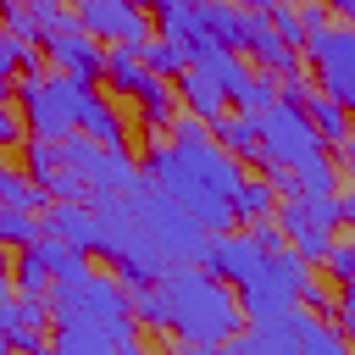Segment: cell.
<instances>
[{
  "label": "cell",
  "instance_id": "1",
  "mask_svg": "<svg viewBox=\"0 0 355 355\" xmlns=\"http://www.w3.org/2000/svg\"><path fill=\"white\" fill-rule=\"evenodd\" d=\"M200 233H227L239 216H233V194L244 183V161H233L211 133L205 139H189V144H150L144 166H139Z\"/></svg>",
  "mask_w": 355,
  "mask_h": 355
},
{
  "label": "cell",
  "instance_id": "2",
  "mask_svg": "<svg viewBox=\"0 0 355 355\" xmlns=\"http://www.w3.org/2000/svg\"><path fill=\"white\" fill-rule=\"evenodd\" d=\"M155 294H161V311H166V333H178V344L222 349L244 327L233 288L222 277L200 272V266H166L155 277Z\"/></svg>",
  "mask_w": 355,
  "mask_h": 355
},
{
  "label": "cell",
  "instance_id": "3",
  "mask_svg": "<svg viewBox=\"0 0 355 355\" xmlns=\"http://www.w3.org/2000/svg\"><path fill=\"white\" fill-rule=\"evenodd\" d=\"M311 266L283 244L272 255H261L239 283H233V300H239V316L255 327V322H283L288 311H300V288H305Z\"/></svg>",
  "mask_w": 355,
  "mask_h": 355
},
{
  "label": "cell",
  "instance_id": "4",
  "mask_svg": "<svg viewBox=\"0 0 355 355\" xmlns=\"http://www.w3.org/2000/svg\"><path fill=\"white\" fill-rule=\"evenodd\" d=\"M355 211V200L349 194H277V211H272V222L283 227V239H288V250L305 261V266H316L322 261V250L333 244V227L344 222Z\"/></svg>",
  "mask_w": 355,
  "mask_h": 355
},
{
  "label": "cell",
  "instance_id": "5",
  "mask_svg": "<svg viewBox=\"0 0 355 355\" xmlns=\"http://www.w3.org/2000/svg\"><path fill=\"white\" fill-rule=\"evenodd\" d=\"M327 144L316 139V128L305 122L300 105L288 100H272L266 111H255V166L266 172H294L305 161H316Z\"/></svg>",
  "mask_w": 355,
  "mask_h": 355
},
{
  "label": "cell",
  "instance_id": "6",
  "mask_svg": "<svg viewBox=\"0 0 355 355\" xmlns=\"http://www.w3.org/2000/svg\"><path fill=\"white\" fill-rule=\"evenodd\" d=\"M50 150H55V161H61V166H72V172L83 178L89 200H100V194H128V189H139V183H144V172H139V161H133L128 150H105V144L83 139V133L55 139Z\"/></svg>",
  "mask_w": 355,
  "mask_h": 355
},
{
  "label": "cell",
  "instance_id": "7",
  "mask_svg": "<svg viewBox=\"0 0 355 355\" xmlns=\"http://www.w3.org/2000/svg\"><path fill=\"white\" fill-rule=\"evenodd\" d=\"M78 78H61V72H22V89H17V111H22V128L39 133L44 144L67 139L72 133V100H78Z\"/></svg>",
  "mask_w": 355,
  "mask_h": 355
},
{
  "label": "cell",
  "instance_id": "8",
  "mask_svg": "<svg viewBox=\"0 0 355 355\" xmlns=\"http://www.w3.org/2000/svg\"><path fill=\"white\" fill-rule=\"evenodd\" d=\"M105 78H111V89H122V94L139 105L144 133H166V122H172V111H178V94L166 89V78H155V72L139 61V50L111 44V50H105Z\"/></svg>",
  "mask_w": 355,
  "mask_h": 355
},
{
  "label": "cell",
  "instance_id": "9",
  "mask_svg": "<svg viewBox=\"0 0 355 355\" xmlns=\"http://www.w3.org/2000/svg\"><path fill=\"white\" fill-rule=\"evenodd\" d=\"M300 55H311V72H316L322 94H333L338 105H355V28L322 22L300 39Z\"/></svg>",
  "mask_w": 355,
  "mask_h": 355
},
{
  "label": "cell",
  "instance_id": "10",
  "mask_svg": "<svg viewBox=\"0 0 355 355\" xmlns=\"http://www.w3.org/2000/svg\"><path fill=\"white\" fill-rule=\"evenodd\" d=\"M72 28H83L89 39H105V44H128V50H139L155 33L150 11L133 6V0H78L72 6Z\"/></svg>",
  "mask_w": 355,
  "mask_h": 355
},
{
  "label": "cell",
  "instance_id": "11",
  "mask_svg": "<svg viewBox=\"0 0 355 355\" xmlns=\"http://www.w3.org/2000/svg\"><path fill=\"white\" fill-rule=\"evenodd\" d=\"M44 55H50V67H55L61 78H78V83L105 78V50H100L83 28H55V33H44Z\"/></svg>",
  "mask_w": 355,
  "mask_h": 355
},
{
  "label": "cell",
  "instance_id": "12",
  "mask_svg": "<svg viewBox=\"0 0 355 355\" xmlns=\"http://www.w3.org/2000/svg\"><path fill=\"white\" fill-rule=\"evenodd\" d=\"M261 261V244L250 239V233H205V244H200V255H194V266L200 272H211V277H222V283H239L250 266Z\"/></svg>",
  "mask_w": 355,
  "mask_h": 355
},
{
  "label": "cell",
  "instance_id": "13",
  "mask_svg": "<svg viewBox=\"0 0 355 355\" xmlns=\"http://www.w3.org/2000/svg\"><path fill=\"white\" fill-rule=\"evenodd\" d=\"M0 344L17 355H44V300L6 294L0 300Z\"/></svg>",
  "mask_w": 355,
  "mask_h": 355
},
{
  "label": "cell",
  "instance_id": "14",
  "mask_svg": "<svg viewBox=\"0 0 355 355\" xmlns=\"http://www.w3.org/2000/svg\"><path fill=\"white\" fill-rule=\"evenodd\" d=\"M39 227L55 233V239H67L72 250L100 255V216H94L89 200H50V205L39 211Z\"/></svg>",
  "mask_w": 355,
  "mask_h": 355
},
{
  "label": "cell",
  "instance_id": "15",
  "mask_svg": "<svg viewBox=\"0 0 355 355\" xmlns=\"http://www.w3.org/2000/svg\"><path fill=\"white\" fill-rule=\"evenodd\" d=\"M72 128H83V139H94V144H105V150H128V128H122V116H116V105L100 94V89H78V100H72Z\"/></svg>",
  "mask_w": 355,
  "mask_h": 355
},
{
  "label": "cell",
  "instance_id": "16",
  "mask_svg": "<svg viewBox=\"0 0 355 355\" xmlns=\"http://www.w3.org/2000/svg\"><path fill=\"white\" fill-rule=\"evenodd\" d=\"M288 344H294V355H349L344 327L316 316V311H294L288 316Z\"/></svg>",
  "mask_w": 355,
  "mask_h": 355
},
{
  "label": "cell",
  "instance_id": "17",
  "mask_svg": "<svg viewBox=\"0 0 355 355\" xmlns=\"http://www.w3.org/2000/svg\"><path fill=\"white\" fill-rule=\"evenodd\" d=\"M244 6H233V0H194V22H200V33L205 39H216L222 50H239L244 44Z\"/></svg>",
  "mask_w": 355,
  "mask_h": 355
},
{
  "label": "cell",
  "instance_id": "18",
  "mask_svg": "<svg viewBox=\"0 0 355 355\" xmlns=\"http://www.w3.org/2000/svg\"><path fill=\"white\" fill-rule=\"evenodd\" d=\"M300 111H305V122L316 128V139H322L327 150L349 139V105H338L333 94H322V89H305V100H300Z\"/></svg>",
  "mask_w": 355,
  "mask_h": 355
},
{
  "label": "cell",
  "instance_id": "19",
  "mask_svg": "<svg viewBox=\"0 0 355 355\" xmlns=\"http://www.w3.org/2000/svg\"><path fill=\"white\" fill-rule=\"evenodd\" d=\"M172 94H178V100H183V111H189V116H200V122H211V116H222V111H227L222 89H216V83H211L194 61L178 72V89H172Z\"/></svg>",
  "mask_w": 355,
  "mask_h": 355
},
{
  "label": "cell",
  "instance_id": "20",
  "mask_svg": "<svg viewBox=\"0 0 355 355\" xmlns=\"http://www.w3.org/2000/svg\"><path fill=\"white\" fill-rule=\"evenodd\" d=\"M205 128H211V139H216L233 161L255 166V116H250V111H222V116H211Z\"/></svg>",
  "mask_w": 355,
  "mask_h": 355
},
{
  "label": "cell",
  "instance_id": "21",
  "mask_svg": "<svg viewBox=\"0 0 355 355\" xmlns=\"http://www.w3.org/2000/svg\"><path fill=\"white\" fill-rule=\"evenodd\" d=\"M139 61H144V67H150L155 78H166V83H172V78H178V72L189 67V44H178V39H161V33H150V39L139 44Z\"/></svg>",
  "mask_w": 355,
  "mask_h": 355
},
{
  "label": "cell",
  "instance_id": "22",
  "mask_svg": "<svg viewBox=\"0 0 355 355\" xmlns=\"http://www.w3.org/2000/svg\"><path fill=\"white\" fill-rule=\"evenodd\" d=\"M28 250H33L39 261H44L50 283H55V277H72V272H83V250H72L67 239H55V233H44V227H39V239H33Z\"/></svg>",
  "mask_w": 355,
  "mask_h": 355
},
{
  "label": "cell",
  "instance_id": "23",
  "mask_svg": "<svg viewBox=\"0 0 355 355\" xmlns=\"http://www.w3.org/2000/svg\"><path fill=\"white\" fill-rule=\"evenodd\" d=\"M272 211H277L272 178H244L239 194H233V216H239V222H261V216H272Z\"/></svg>",
  "mask_w": 355,
  "mask_h": 355
},
{
  "label": "cell",
  "instance_id": "24",
  "mask_svg": "<svg viewBox=\"0 0 355 355\" xmlns=\"http://www.w3.org/2000/svg\"><path fill=\"white\" fill-rule=\"evenodd\" d=\"M39 67V44H22L11 28H0V94L22 78V72H33Z\"/></svg>",
  "mask_w": 355,
  "mask_h": 355
},
{
  "label": "cell",
  "instance_id": "25",
  "mask_svg": "<svg viewBox=\"0 0 355 355\" xmlns=\"http://www.w3.org/2000/svg\"><path fill=\"white\" fill-rule=\"evenodd\" d=\"M0 205H22V211H44L50 200H44V189L28 178V172H11V166H0Z\"/></svg>",
  "mask_w": 355,
  "mask_h": 355
},
{
  "label": "cell",
  "instance_id": "26",
  "mask_svg": "<svg viewBox=\"0 0 355 355\" xmlns=\"http://www.w3.org/2000/svg\"><path fill=\"white\" fill-rule=\"evenodd\" d=\"M11 288L17 294H33V300H44V288H50V272H44V261L22 244V255H17V266H11Z\"/></svg>",
  "mask_w": 355,
  "mask_h": 355
},
{
  "label": "cell",
  "instance_id": "27",
  "mask_svg": "<svg viewBox=\"0 0 355 355\" xmlns=\"http://www.w3.org/2000/svg\"><path fill=\"white\" fill-rule=\"evenodd\" d=\"M266 22H272V33H277L288 50H300L305 22H300V6H294V0H272V6H266Z\"/></svg>",
  "mask_w": 355,
  "mask_h": 355
},
{
  "label": "cell",
  "instance_id": "28",
  "mask_svg": "<svg viewBox=\"0 0 355 355\" xmlns=\"http://www.w3.org/2000/svg\"><path fill=\"white\" fill-rule=\"evenodd\" d=\"M39 239V216L22 205H0V244H33Z\"/></svg>",
  "mask_w": 355,
  "mask_h": 355
},
{
  "label": "cell",
  "instance_id": "29",
  "mask_svg": "<svg viewBox=\"0 0 355 355\" xmlns=\"http://www.w3.org/2000/svg\"><path fill=\"white\" fill-rule=\"evenodd\" d=\"M322 261H327V277H333V283H349V272H355V250H349V239H333V244L322 250Z\"/></svg>",
  "mask_w": 355,
  "mask_h": 355
},
{
  "label": "cell",
  "instance_id": "30",
  "mask_svg": "<svg viewBox=\"0 0 355 355\" xmlns=\"http://www.w3.org/2000/svg\"><path fill=\"white\" fill-rule=\"evenodd\" d=\"M300 305H311V311H344V300H338L327 283H316V277H305V288H300Z\"/></svg>",
  "mask_w": 355,
  "mask_h": 355
},
{
  "label": "cell",
  "instance_id": "31",
  "mask_svg": "<svg viewBox=\"0 0 355 355\" xmlns=\"http://www.w3.org/2000/svg\"><path fill=\"white\" fill-rule=\"evenodd\" d=\"M22 139H28V128H22V111H17V105L0 94V150H6V144H22Z\"/></svg>",
  "mask_w": 355,
  "mask_h": 355
},
{
  "label": "cell",
  "instance_id": "32",
  "mask_svg": "<svg viewBox=\"0 0 355 355\" xmlns=\"http://www.w3.org/2000/svg\"><path fill=\"white\" fill-rule=\"evenodd\" d=\"M244 233H250V239L261 244V255H272V250H283V244H288V239H283V227H277L272 216H261V222H250Z\"/></svg>",
  "mask_w": 355,
  "mask_h": 355
},
{
  "label": "cell",
  "instance_id": "33",
  "mask_svg": "<svg viewBox=\"0 0 355 355\" xmlns=\"http://www.w3.org/2000/svg\"><path fill=\"white\" fill-rule=\"evenodd\" d=\"M327 6V17H355V0H322Z\"/></svg>",
  "mask_w": 355,
  "mask_h": 355
},
{
  "label": "cell",
  "instance_id": "34",
  "mask_svg": "<svg viewBox=\"0 0 355 355\" xmlns=\"http://www.w3.org/2000/svg\"><path fill=\"white\" fill-rule=\"evenodd\" d=\"M11 294V261H6V244H0V300Z\"/></svg>",
  "mask_w": 355,
  "mask_h": 355
},
{
  "label": "cell",
  "instance_id": "35",
  "mask_svg": "<svg viewBox=\"0 0 355 355\" xmlns=\"http://www.w3.org/2000/svg\"><path fill=\"white\" fill-rule=\"evenodd\" d=\"M233 6H244V11H266L272 0H233Z\"/></svg>",
  "mask_w": 355,
  "mask_h": 355
},
{
  "label": "cell",
  "instance_id": "36",
  "mask_svg": "<svg viewBox=\"0 0 355 355\" xmlns=\"http://www.w3.org/2000/svg\"><path fill=\"white\" fill-rule=\"evenodd\" d=\"M183 355H222V349H200V344H183Z\"/></svg>",
  "mask_w": 355,
  "mask_h": 355
},
{
  "label": "cell",
  "instance_id": "37",
  "mask_svg": "<svg viewBox=\"0 0 355 355\" xmlns=\"http://www.w3.org/2000/svg\"><path fill=\"white\" fill-rule=\"evenodd\" d=\"M133 6H144V11H155V6H161V0H133Z\"/></svg>",
  "mask_w": 355,
  "mask_h": 355
},
{
  "label": "cell",
  "instance_id": "38",
  "mask_svg": "<svg viewBox=\"0 0 355 355\" xmlns=\"http://www.w3.org/2000/svg\"><path fill=\"white\" fill-rule=\"evenodd\" d=\"M0 355H6V349H0Z\"/></svg>",
  "mask_w": 355,
  "mask_h": 355
}]
</instances>
